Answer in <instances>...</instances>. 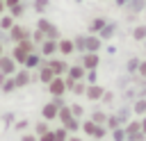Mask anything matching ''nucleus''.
<instances>
[{
    "instance_id": "obj_3",
    "label": "nucleus",
    "mask_w": 146,
    "mask_h": 141,
    "mask_svg": "<svg viewBox=\"0 0 146 141\" xmlns=\"http://www.w3.org/2000/svg\"><path fill=\"white\" fill-rule=\"evenodd\" d=\"M135 39H137V41H141V39H146V25H139V27L135 30Z\"/></svg>"
},
{
    "instance_id": "obj_6",
    "label": "nucleus",
    "mask_w": 146,
    "mask_h": 141,
    "mask_svg": "<svg viewBox=\"0 0 146 141\" xmlns=\"http://www.w3.org/2000/svg\"><path fill=\"white\" fill-rule=\"evenodd\" d=\"M103 25H105V20H103V18H96V20L91 23V30H103Z\"/></svg>"
},
{
    "instance_id": "obj_5",
    "label": "nucleus",
    "mask_w": 146,
    "mask_h": 141,
    "mask_svg": "<svg viewBox=\"0 0 146 141\" xmlns=\"http://www.w3.org/2000/svg\"><path fill=\"white\" fill-rule=\"evenodd\" d=\"M112 32H114V25H103V32L100 34L107 39V36H112Z\"/></svg>"
},
{
    "instance_id": "obj_9",
    "label": "nucleus",
    "mask_w": 146,
    "mask_h": 141,
    "mask_svg": "<svg viewBox=\"0 0 146 141\" xmlns=\"http://www.w3.org/2000/svg\"><path fill=\"white\" fill-rule=\"evenodd\" d=\"M11 25V18H2V27H9Z\"/></svg>"
},
{
    "instance_id": "obj_8",
    "label": "nucleus",
    "mask_w": 146,
    "mask_h": 141,
    "mask_svg": "<svg viewBox=\"0 0 146 141\" xmlns=\"http://www.w3.org/2000/svg\"><path fill=\"white\" fill-rule=\"evenodd\" d=\"M137 66H139V61H137V59H130V64H128V68H137Z\"/></svg>"
},
{
    "instance_id": "obj_1",
    "label": "nucleus",
    "mask_w": 146,
    "mask_h": 141,
    "mask_svg": "<svg viewBox=\"0 0 146 141\" xmlns=\"http://www.w3.org/2000/svg\"><path fill=\"white\" fill-rule=\"evenodd\" d=\"M84 48L91 50V52H96V50L100 48V41H98L96 36H89V39H84Z\"/></svg>"
},
{
    "instance_id": "obj_10",
    "label": "nucleus",
    "mask_w": 146,
    "mask_h": 141,
    "mask_svg": "<svg viewBox=\"0 0 146 141\" xmlns=\"http://www.w3.org/2000/svg\"><path fill=\"white\" fill-rule=\"evenodd\" d=\"M139 68H141V73L146 75V61H144V64H139Z\"/></svg>"
},
{
    "instance_id": "obj_2",
    "label": "nucleus",
    "mask_w": 146,
    "mask_h": 141,
    "mask_svg": "<svg viewBox=\"0 0 146 141\" xmlns=\"http://www.w3.org/2000/svg\"><path fill=\"white\" fill-rule=\"evenodd\" d=\"M96 64H98V57H96V55H94V52H91V55H87V57H84V66H89V68H94V66H96Z\"/></svg>"
},
{
    "instance_id": "obj_4",
    "label": "nucleus",
    "mask_w": 146,
    "mask_h": 141,
    "mask_svg": "<svg viewBox=\"0 0 146 141\" xmlns=\"http://www.w3.org/2000/svg\"><path fill=\"white\" fill-rule=\"evenodd\" d=\"M59 50H62L64 55H68V52L73 50V43H71V41H62V43H59Z\"/></svg>"
},
{
    "instance_id": "obj_12",
    "label": "nucleus",
    "mask_w": 146,
    "mask_h": 141,
    "mask_svg": "<svg viewBox=\"0 0 146 141\" xmlns=\"http://www.w3.org/2000/svg\"><path fill=\"white\" fill-rule=\"evenodd\" d=\"M7 2H9V5H16V2H18V0H7Z\"/></svg>"
},
{
    "instance_id": "obj_11",
    "label": "nucleus",
    "mask_w": 146,
    "mask_h": 141,
    "mask_svg": "<svg viewBox=\"0 0 146 141\" xmlns=\"http://www.w3.org/2000/svg\"><path fill=\"white\" fill-rule=\"evenodd\" d=\"M125 2H128V0H116V5H125Z\"/></svg>"
},
{
    "instance_id": "obj_7",
    "label": "nucleus",
    "mask_w": 146,
    "mask_h": 141,
    "mask_svg": "<svg viewBox=\"0 0 146 141\" xmlns=\"http://www.w3.org/2000/svg\"><path fill=\"white\" fill-rule=\"evenodd\" d=\"M52 50H55V43H52V41H48V43L43 45V52H48V55H50Z\"/></svg>"
}]
</instances>
